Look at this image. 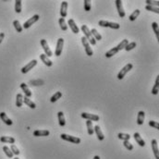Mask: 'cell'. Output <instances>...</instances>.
Wrapping results in <instances>:
<instances>
[{
	"instance_id": "obj_38",
	"label": "cell",
	"mask_w": 159,
	"mask_h": 159,
	"mask_svg": "<svg viewBox=\"0 0 159 159\" xmlns=\"http://www.w3.org/2000/svg\"><path fill=\"white\" fill-rule=\"evenodd\" d=\"M152 28H153V30H154V32L156 33V38L159 39V29H158V24H157V22H153V23H152Z\"/></svg>"
},
{
	"instance_id": "obj_3",
	"label": "cell",
	"mask_w": 159,
	"mask_h": 159,
	"mask_svg": "<svg viewBox=\"0 0 159 159\" xmlns=\"http://www.w3.org/2000/svg\"><path fill=\"white\" fill-rule=\"evenodd\" d=\"M98 25L101 26V27H108L111 29L119 30L120 28V25L117 22H111V21H99L98 22Z\"/></svg>"
},
{
	"instance_id": "obj_10",
	"label": "cell",
	"mask_w": 159,
	"mask_h": 159,
	"mask_svg": "<svg viewBox=\"0 0 159 159\" xmlns=\"http://www.w3.org/2000/svg\"><path fill=\"white\" fill-rule=\"evenodd\" d=\"M81 118L85 119L87 120H91V121H98L99 120V116L98 115L90 114V113H86V112L81 113Z\"/></svg>"
},
{
	"instance_id": "obj_11",
	"label": "cell",
	"mask_w": 159,
	"mask_h": 159,
	"mask_svg": "<svg viewBox=\"0 0 159 159\" xmlns=\"http://www.w3.org/2000/svg\"><path fill=\"white\" fill-rule=\"evenodd\" d=\"M116 7L117 9H118V12L120 18H124L126 16V13H125L124 9H123V5H122V1L121 0H116Z\"/></svg>"
},
{
	"instance_id": "obj_31",
	"label": "cell",
	"mask_w": 159,
	"mask_h": 159,
	"mask_svg": "<svg viewBox=\"0 0 159 159\" xmlns=\"http://www.w3.org/2000/svg\"><path fill=\"white\" fill-rule=\"evenodd\" d=\"M58 23H59V26L60 28H61V30L63 32H66L68 30V25L66 24V21H65V19L63 18H60L58 20Z\"/></svg>"
},
{
	"instance_id": "obj_46",
	"label": "cell",
	"mask_w": 159,
	"mask_h": 159,
	"mask_svg": "<svg viewBox=\"0 0 159 159\" xmlns=\"http://www.w3.org/2000/svg\"><path fill=\"white\" fill-rule=\"evenodd\" d=\"M4 37H5V33H4V32H0V44H1L2 42H3Z\"/></svg>"
},
{
	"instance_id": "obj_41",
	"label": "cell",
	"mask_w": 159,
	"mask_h": 159,
	"mask_svg": "<svg viewBox=\"0 0 159 159\" xmlns=\"http://www.w3.org/2000/svg\"><path fill=\"white\" fill-rule=\"evenodd\" d=\"M84 10L85 11H90L91 10V7H92V4H91L90 0H84Z\"/></svg>"
},
{
	"instance_id": "obj_8",
	"label": "cell",
	"mask_w": 159,
	"mask_h": 159,
	"mask_svg": "<svg viewBox=\"0 0 159 159\" xmlns=\"http://www.w3.org/2000/svg\"><path fill=\"white\" fill-rule=\"evenodd\" d=\"M36 65H37V60L33 59V60H32L31 62H29V63L27 64V65H25L23 68H22V69H21V72L23 73V74L27 73V72H29V71L31 70H32L33 68H34Z\"/></svg>"
},
{
	"instance_id": "obj_9",
	"label": "cell",
	"mask_w": 159,
	"mask_h": 159,
	"mask_svg": "<svg viewBox=\"0 0 159 159\" xmlns=\"http://www.w3.org/2000/svg\"><path fill=\"white\" fill-rule=\"evenodd\" d=\"M63 46H64V39L59 38L58 40V43H56V51H55V55L56 56H59L62 54Z\"/></svg>"
},
{
	"instance_id": "obj_37",
	"label": "cell",
	"mask_w": 159,
	"mask_h": 159,
	"mask_svg": "<svg viewBox=\"0 0 159 159\" xmlns=\"http://www.w3.org/2000/svg\"><path fill=\"white\" fill-rule=\"evenodd\" d=\"M15 11L17 13L21 12V0H16L15 1Z\"/></svg>"
},
{
	"instance_id": "obj_24",
	"label": "cell",
	"mask_w": 159,
	"mask_h": 159,
	"mask_svg": "<svg viewBox=\"0 0 159 159\" xmlns=\"http://www.w3.org/2000/svg\"><path fill=\"white\" fill-rule=\"evenodd\" d=\"M158 92H159V76H157L156 79V82H154V85L152 89V93L154 95H156V94H158Z\"/></svg>"
},
{
	"instance_id": "obj_15",
	"label": "cell",
	"mask_w": 159,
	"mask_h": 159,
	"mask_svg": "<svg viewBox=\"0 0 159 159\" xmlns=\"http://www.w3.org/2000/svg\"><path fill=\"white\" fill-rule=\"evenodd\" d=\"M93 131L96 133V136L99 141H104L105 136H104V133L101 131V128L99 127V125H96V126L93 127Z\"/></svg>"
},
{
	"instance_id": "obj_26",
	"label": "cell",
	"mask_w": 159,
	"mask_h": 159,
	"mask_svg": "<svg viewBox=\"0 0 159 159\" xmlns=\"http://www.w3.org/2000/svg\"><path fill=\"white\" fill-rule=\"evenodd\" d=\"M23 103H25V105H27L29 107H31V108H32V109H34L35 107H36V105L33 103V102L30 99V98H28V97H23Z\"/></svg>"
},
{
	"instance_id": "obj_40",
	"label": "cell",
	"mask_w": 159,
	"mask_h": 159,
	"mask_svg": "<svg viewBox=\"0 0 159 159\" xmlns=\"http://www.w3.org/2000/svg\"><path fill=\"white\" fill-rule=\"evenodd\" d=\"M135 47H136V43L135 42H131V43H129L124 49L126 51H131V50H132V49H134Z\"/></svg>"
},
{
	"instance_id": "obj_34",
	"label": "cell",
	"mask_w": 159,
	"mask_h": 159,
	"mask_svg": "<svg viewBox=\"0 0 159 159\" xmlns=\"http://www.w3.org/2000/svg\"><path fill=\"white\" fill-rule=\"evenodd\" d=\"M3 151H4V153L6 154V156L9 157V158H13V156L14 154H12V152H11V150L9 147H7V146H3Z\"/></svg>"
},
{
	"instance_id": "obj_43",
	"label": "cell",
	"mask_w": 159,
	"mask_h": 159,
	"mask_svg": "<svg viewBox=\"0 0 159 159\" xmlns=\"http://www.w3.org/2000/svg\"><path fill=\"white\" fill-rule=\"evenodd\" d=\"M10 150H11V152H12V154H15V156H19V154H20V153H21L20 150L18 149V147L16 145H14V144L11 145Z\"/></svg>"
},
{
	"instance_id": "obj_42",
	"label": "cell",
	"mask_w": 159,
	"mask_h": 159,
	"mask_svg": "<svg viewBox=\"0 0 159 159\" xmlns=\"http://www.w3.org/2000/svg\"><path fill=\"white\" fill-rule=\"evenodd\" d=\"M123 145L125 146V148L128 149L129 151L133 150V145H132L129 141H123Z\"/></svg>"
},
{
	"instance_id": "obj_36",
	"label": "cell",
	"mask_w": 159,
	"mask_h": 159,
	"mask_svg": "<svg viewBox=\"0 0 159 159\" xmlns=\"http://www.w3.org/2000/svg\"><path fill=\"white\" fill-rule=\"evenodd\" d=\"M61 96H62V93L61 92H56L54 94V95L51 97L50 101L52 102V103H55V102H56L58 99H60V98H61Z\"/></svg>"
},
{
	"instance_id": "obj_12",
	"label": "cell",
	"mask_w": 159,
	"mask_h": 159,
	"mask_svg": "<svg viewBox=\"0 0 159 159\" xmlns=\"http://www.w3.org/2000/svg\"><path fill=\"white\" fill-rule=\"evenodd\" d=\"M68 4L67 1H63L61 3V7H60V15H61V18H66L68 15Z\"/></svg>"
},
{
	"instance_id": "obj_22",
	"label": "cell",
	"mask_w": 159,
	"mask_h": 159,
	"mask_svg": "<svg viewBox=\"0 0 159 159\" xmlns=\"http://www.w3.org/2000/svg\"><path fill=\"white\" fill-rule=\"evenodd\" d=\"M144 118H145V113L143 111H139L138 116H137V124L138 125H142L144 122Z\"/></svg>"
},
{
	"instance_id": "obj_4",
	"label": "cell",
	"mask_w": 159,
	"mask_h": 159,
	"mask_svg": "<svg viewBox=\"0 0 159 159\" xmlns=\"http://www.w3.org/2000/svg\"><path fill=\"white\" fill-rule=\"evenodd\" d=\"M39 19H40V16H39L38 14L33 15V16L32 18H30L27 21L24 22V24H23V26H22V28H23V29H29L32 24H34L36 21H38Z\"/></svg>"
},
{
	"instance_id": "obj_23",
	"label": "cell",
	"mask_w": 159,
	"mask_h": 159,
	"mask_svg": "<svg viewBox=\"0 0 159 159\" xmlns=\"http://www.w3.org/2000/svg\"><path fill=\"white\" fill-rule=\"evenodd\" d=\"M0 142L3 143H15V138L9 136H2L0 138Z\"/></svg>"
},
{
	"instance_id": "obj_19",
	"label": "cell",
	"mask_w": 159,
	"mask_h": 159,
	"mask_svg": "<svg viewBox=\"0 0 159 159\" xmlns=\"http://www.w3.org/2000/svg\"><path fill=\"white\" fill-rule=\"evenodd\" d=\"M21 89H22V91H23V92H24V93H25V96H26V97L30 98V97H31V96L32 95V93L31 91H30V89L28 88L27 84H25L24 82H22L21 84Z\"/></svg>"
},
{
	"instance_id": "obj_21",
	"label": "cell",
	"mask_w": 159,
	"mask_h": 159,
	"mask_svg": "<svg viewBox=\"0 0 159 159\" xmlns=\"http://www.w3.org/2000/svg\"><path fill=\"white\" fill-rule=\"evenodd\" d=\"M40 58H41L42 61L44 62V64L45 66H47V67H52L53 66V62L44 54L40 55Z\"/></svg>"
},
{
	"instance_id": "obj_6",
	"label": "cell",
	"mask_w": 159,
	"mask_h": 159,
	"mask_svg": "<svg viewBox=\"0 0 159 159\" xmlns=\"http://www.w3.org/2000/svg\"><path fill=\"white\" fill-rule=\"evenodd\" d=\"M132 68H133V65H132V64H131V63H129V64H127L126 66H124L123 68H122V70H121L119 72V74H118V79L119 80H122L124 77H125V75H126L129 71H130Z\"/></svg>"
},
{
	"instance_id": "obj_33",
	"label": "cell",
	"mask_w": 159,
	"mask_h": 159,
	"mask_svg": "<svg viewBox=\"0 0 159 159\" xmlns=\"http://www.w3.org/2000/svg\"><path fill=\"white\" fill-rule=\"evenodd\" d=\"M128 44H129V41L127 39H124V40L121 41L120 43L118 44V46H116V47H117V49H118L119 51H120V50H122V49H124L125 47H126V45Z\"/></svg>"
},
{
	"instance_id": "obj_32",
	"label": "cell",
	"mask_w": 159,
	"mask_h": 159,
	"mask_svg": "<svg viewBox=\"0 0 159 159\" xmlns=\"http://www.w3.org/2000/svg\"><path fill=\"white\" fill-rule=\"evenodd\" d=\"M13 26H14V28L15 30L18 32H22V30H23V28H22V26L21 25L20 23V21H19L18 20H15L13 21Z\"/></svg>"
},
{
	"instance_id": "obj_18",
	"label": "cell",
	"mask_w": 159,
	"mask_h": 159,
	"mask_svg": "<svg viewBox=\"0 0 159 159\" xmlns=\"http://www.w3.org/2000/svg\"><path fill=\"white\" fill-rule=\"evenodd\" d=\"M152 148L154 151V154L156 159H159V151H158V146H157V141L156 140H152Z\"/></svg>"
},
{
	"instance_id": "obj_5",
	"label": "cell",
	"mask_w": 159,
	"mask_h": 159,
	"mask_svg": "<svg viewBox=\"0 0 159 159\" xmlns=\"http://www.w3.org/2000/svg\"><path fill=\"white\" fill-rule=\"evenodd\" d=\"M81 43L83 44V46H84L85 49V52H86V55L89 56H92L93 55V49L91 47V45L89 44V42L87 41V39L85 38L84 36L81 37Z\"/></svg>"
},
{
	"instance_id": "obj_7",
	"label": "cell",
	"mask_w": 159,
	"mask_h": 159,
	"mask_svg": "<svg viewBox=\"0 0 159 159\" xmlns=\"http://www.w3.org/2000/svg\"><path fill=\"white\" fill-rule=\"evenodd\" d=\"M41 45L43 47L44 51V55L47 56V58H50V56H53V52L51 51V49L49 48V45L47 44V42L45 41L44 39L41 40Z\"/></svg>"
},
{
	"instance_id": "obj_30",
	"label": "cell",
	"mask_w": 159,
	"mask_h": 159,
	"mask_svg": "<svg viewBox=\"0 0 159 159\" xmlns=\"http://www.w3.org/2000/svg\"><path fill=\"white\" fill-rule=\"evenodd\" d=\"M140 13H141V11H140L139 9H136L134 10L133 12H132L131 15H130V17H129V20H130L131 21H134L136 19H137L139 17V15Z\"/></svg>"
},
{
	"instance_id": "obj_27",
	"label": "cell",
	"mask_w": 159,
	"mask_h": 159,
	"mask_svg": "<svg viewBox=\"0 0 159 159\" xmlns=\"http://www.w3.org/2000/svg\"><path fill=\"white\" fill-rule=\"evenodd\" d=\"M118 53H119V50L117 49V47H113V48H111L109 51H107V53H105V56H107V58H112V56H114V55L118 54Z\"/></svg>"
},
{
	"instance_id": "obj_39",
	"label": "cell",
	"mask_w": 159,
	"mask_h": 159,
	"mask_svg": "<svg viewBox=\"0 0 159 159\" xmlns=\"http://www.w3.org/2000/svg\"><path fill=\"white\" fill-rule=\"evenodd\" d=\"M145 9L146 10H148V11H152V12H154V13H159V9L156 7H153V6H148V5H146L145 7Z\"/></svg>"
},
{
	"instance_id": "obj_48",
	"label": "cell",
	"mask_w": 159,
	"mask_h": 159,
	"mask_svg": "<svg viewBox=\"0 0 159 159\" xmlns=\"http://www.w3.org/2000/svg\"><path fill=\"white\" fill-rule=\"evenodd\" d=\"M14 159H20V158H18V157H14Z\"/></svg>"
},
{
	"instance_id": "obj_35",
	"label": "cell",
	"mask_w": 159,
	"mask_h": 159,
	"mask_svg": "<svg viewBox=\"0 0 159 159\" xmlns=\"http://www.w3.org/2000/svg\"><path fill=\"white\" fill-rule=\"evenodd\" d=\"M118 137H119V139L122 140V141H130L131 135L130 134H127V133H122V132H120V133L118 134Z\"/></svg>"
},
{
	"instance_id": "obj_16",
	"label": "cell",
	"mask_w": 159,
	"mask_h": 159,
	"mask_svg": "<svg viewBox=\"0 0 159 159\" xmlns=\"http://www.w3.org/2000/svg\"><path fill=\"white\" fill-rule=\"evenodd\" d=\"M69 25H70V28L71 29V31H72L73 33H75V34H78L79 32H80V30L78 28V26L76 25V23H75V21L74 20H72V19H70L69 20Z\"/></svg>"
},
{
	"instance_id": "obj_25",
	"label": "cell",
	"mask_w": 159,
	"mask_h": 159,
	"mask_svg": "<svg viewBox=\"0 0 159 159\" xmlns=\"http://www.w3.org/2000/svg\"><path fill=\"white\" fill-rule=\"evenodd\" d=\"M23 104V95L21 93H18L16 96V107H21Z\"/></svg>"
},
{
	"instance_id": "obj_45",
	"label": "cell",
	"mask_w": 159,
	"mask_h": 159,
	"mask_svg": "<svg viewBox=\"0 0 159 159\" xmlns=\"http://www.w3.org/2000/svg\"><path fill=\"white\" fill-rule=\"evenodd\" d=\"M149 126L153 127L154 129H156V130H158V129H159V124L156 122V121H154V120H150L149 121Z\"/></svg>"
},
{
	"instance_id": "obj_28",
	"label": "cell",
	"mask_w": 159,
	"mask_h": 159,
	"mask_svg": "<svg viewBox=\"0 0 159 159\" xmlns=\"http://www.w3.org/2000/svg\"><path fill=\"white\" fill-rule=\"evenodd\" d=\"M86 126H87V131H88V134L89 135H93L94 133V131H93V126L92 121L87 120L86 121Z\"/></svg>"
},
{
	"instance_id": "obj_1",
	"label": "cell",
	"mask_w": 159,
	"mask_h": 159,
	"mask_svg": "<svg viewBox=\"0 0 159 159\" xmlns=\"http://www.w3.org/2000/svg\"><path fill=\"white\" fill-rule=\"evenodd\" d=\"M81 29L82 32L84 33V37L87 39V41L89 42V44H92V45H95L96 44V41L94 40V38L93 37L92 33H91L90 29L87 27L86 25H81Z\"/></svg>"
},
{
	"instance_id": "obj_29",
	"label": "cell",
	"mask_w": 159,
	"mask_h": 159,
	"mask_svg": "<svg viewBox=\"0 0 159 159\" xmlns=\"http://www.w3.org/2000/svg\"><path fill=\"white\" fill-rule=\"evenodd\" d=\"M91 33H92V35H93V37L95 41H101L102 40V36H101L100 33L97 32L96 29H92Z\"/></svg>"
},
{
	"instance_id": "obj_13",
	"label": "cell",
	"mask_w": 159,
	"mask_h": 159,
	"mask_svg": "<svg viewBox=\"0 0 159 159\" xmlns=\"http://www.w3.org/2000/svg\"><path fill=\"white\" fill-rule=\"evenodd\" d=\"M50 134V132L47 130H36L33 131V136L35 137H45Z\"/></svg>"
},
{
	"instance_id": "obj_17",
	"label": "cell",
	"mask_w": 159,
	"mask_h": 159,
	"mask_svg": "<svg viewBox=\"0 0 159 159\" xmlns=\"http://www.w3.org/2000/svg\"><path fill=\"white\" fill-rule=\"evenodd\" d=\"M133 137H134V140L136 141V142H137L140 146L143 147L145 145V142L143 141V139L141 137V135H140L139 132H135V133L133 134Z\"/></svg>"
},
{
	"instance_id": "obj_20",
	"label": "cell",
	"mask_w": 159,
	"mask_h": 159,
	"mask_svg": "<svg viewBox=\"0 0 159 159\" xmlns=\"http://www.w3.org/2000/svg\"><path fill=\"white\" fill-rule=\"evenodd\" d=\"M58 123L60 127H64L66 125V119L64 117V113L62 111H59L58 113Z\"/></svg>"
},
{
	"instance_id": "obj_47",
	"label": "cell",
	"mask_w": 159,
	"mask_h": 159,
	"mask_svg": "<svg viewBox=\"0 0 159 159\" xmlns=\"http://www.w3.org/2000/svg\"><path fill=\"white\" fill-rule=\"evenodd\" d=\"M93 159H100V156H95L93 157Z\"/></svg>"
},
{
	"instance_id": "obj_14",
	"label": "cell",
	"mask_w": 159,
	"mask_h": 159,
	"mask_svg": "<svg viewBox=\"0 0 159 159\" xmlns=\"http://www.w3.org/2000/svg\"><path fill=\"white\" fill-rule=\"evenodd\" d=\"M0 119H1L3 122L5 123L6 125H7V126H11V125L13 124V121L7 116V114H6L5 112H1V113H0Z\"/></svg>"
},
{
	"instance_id": "obj_44",
	"label": "cell",
	"mask_w": 159,
	"mask_h": 159,
	"mask_svg": "<svg viewBox=\"0 0 159 159\" xmlns=\"http://www.w3.org/2000/svg\"><path fill=\"white\" fill-rule=\"evenodd\" d=\"M146 4L148 6H153V7H158L159 6V1H151V0H146Z\"/></svg>"
},
{
	"instance_id": "obj_2",
	"label": "cell",
	"mask_w": 159,
	"mask_h": 159,
	"mask_svg": "<svg viewBox=\"0 0 159 159\" xmlns=\"http://www.w3.org/2000/svg\"><path fill=\"white\" fill-rule=\"evenodd\" d=\"M60 137H61L62 140L64 141H67V142H70L71 143H75V144H79V143H81V140L78 138V137H75V136H71V135H68L65 133H62L60 135Z\"/></svg>"
}]
</instances>
